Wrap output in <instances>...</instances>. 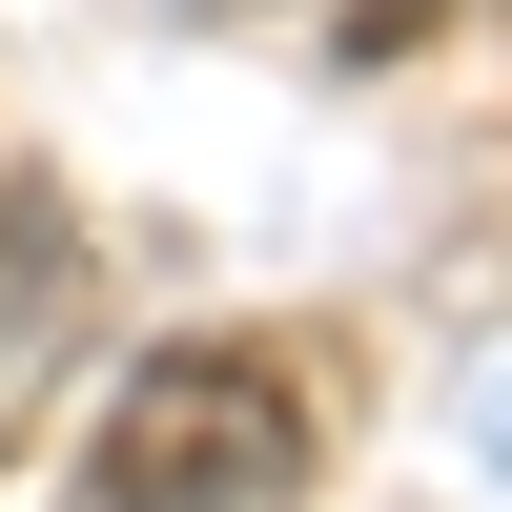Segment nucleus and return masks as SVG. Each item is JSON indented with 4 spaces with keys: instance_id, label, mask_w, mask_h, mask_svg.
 Masks as SVG:
<instances>
[{
    "instance_id": "nucleus-3",
    "label": "nucleus",
    "mask_w": 512,
    "mask_h": 512,
    "mask_svg": "<svg viewBox=\"0 0 512 512\" xmlns=\"http://www.w3.org/2000/svg\"><path fill=\"white\" fill-rule=\"evenodd\" d=\"M205 21H226V0H205Z\"/></svg>"
},
{
    "instance_id": "nucleus-1",
    "label": "nucleus",
    "mask_w": 512,
    "mask_h": 512,
    "mask_svg": "<svg viewBox=\"0 0 512 512\" xmlns=\"http://www.w3.org/2000/svg\"><path fill=\"white\" fill-rule=\"evenodd\" d=\"M308 492V390L267 349H144V390L82 451V512H287Z\"/></svg>"
},
{
    "instance_id": "nucleus-2",
    "label": "nucleus",
    "mask_w": 512,
    "mask_h": 512,
    "mask_svg": "<svg viewBox=\"0 0 512 512\" xmlns=\"http://www.w3.org/2000/svg\"><path fill=\"white\" fill-rule=\"evenodd\" d=\"M431 21H451V0H349V62H410Z\"/></svg>"
}]
</instances>
